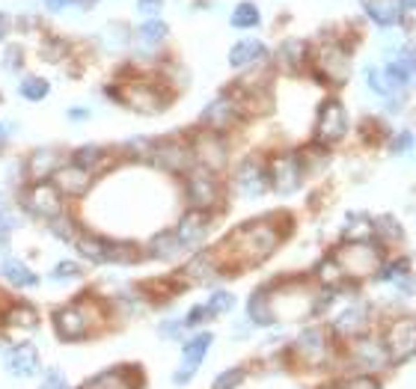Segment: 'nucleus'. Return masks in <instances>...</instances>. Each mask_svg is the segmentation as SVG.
Segmentation results:
<instances>
[{
	"label": "nucleus",
	"instance_id": "f257e3e1",
	"mask_svg": "<svg viewBox=\"0 0 416 389\" xmlns=\"http://www.w3.org/2000/svg\"><path fill=\"white\" fill-rule=\"evenodd\" d=\"M283 241V232L271 226L268 220H253L244 223L235 232H229V238L223 241V247L215 250L220 271L223 268H253V264L265 262L268 255L277 250V244Z\"/></svg>",
	"mask_w": 416,
	"mask_h": 389
},
{
	"label": "nucleus",
	"instance_id": "f03ea898",
	"mask_svg": "<svg viewBox=\"0 0 416 389\" xmlns=\"http://www.w3.org/2000/svg\"><path fill=\"white\" fill-rule=\"evenodd\" d=\"M95 300H89V294H81L72 303L60 306L54 312V333L60 342H86L93 339L98 315H95Z\"/></svg>",
	"mask_w": 416,
	"mask_h": 389
},
{
	"label": "nucleus",
	"instance_id": "7ed1b4c3",
	"mask_svg": "<svg viewBox=\"0 0 416 389\" xmlns=\"http://www.w3.org/2000/svg\"><path fill=\"white\" fill-rule=\"evenodd\" d=\"M75 247L93 264H131L140 259V250L134 247V244L95 235V232H81V235L75 238Z\"/></svg>",
	"mask_w": 416,
	"mask_h": 389
},
{
	"label": "nucleus",
	"instance_id": "20e7f679",
	"mask_svg": "<svg viewBox=\"0 0 416 389\" xmlns=\"http://www.w3.org/2000/svg\"><path fill=\"white\" fill-rule=\"evenodd\" d=\"M185 196L190 208L197 211H208L217 208V203L223 199V187H220V179L211 170H206V166H194L190 173H185Z\"/></svg>",
	"mask_w": 416,
	"mask_h": 389
},
{
	"label": "nucleus",
	"instance_id": "39448f33",
	"mask_svg": "<svg viewBox=\"0 0 416 389\" xmlns=\"http://www.w3.org/2000/svg\"><path fill=\"white\" fill-rule=\"evenodd\" d=\"M21 205L30 217L48 220V223L63 217V193L54 187V182H30L27 191L21 193Z\"/></svg>",
	"mask_w": 416,
	"mask_h": 389
},
{
	"label": "nucleus",
	"instance_id": "423d86ee",
	"mask_svg": "<svg viewBox=\"0 0 416 389\" xmlns=\"http://www.w3.org/2000/svg\"><path fill=\"white\" fill-rule=\"evenodd\" d=\"M333 259L345 276H369L380 268L378 247L375 244H366V241H348L342 250L333 253Z\"/></svg>",
	"mask_w": 416,
	"mask_h": 389
},
{
	"label": "nucleus",
	"instance_id": "0eeeda50",
	"mask_svg": "<svg viewBox=\"0 0 416 389\" xmlns=\"http://www.w3.org/2000/svg\"><path fill=\"white\" fill-rule=\"evenodd\" d=\"M158 170L164 173H173V175H185L194 170V152H190V146H185V143L178 140H152V149H149V158Z\"/></svg>",
	"mask_w": 416,
	"mask_h": 389
},
{
	"label": "nucleus",
	"instance_id": "6e6552de",
	"mask_svg": "<svg viewBox=\"0 0 416 389\" xmlns=\"http://www.w3.org/2000/svg\"><path fill=\"white\" fill-rule=\"evenodd\" d=\"M116 98L125 107L137 110V113H161V110H167V93H161L158 86H155L152 81H131V84H122V90L114 93Z\"/></svg>",
	"mask_w": 416,
	"mask_h": 389
},
{
	"label": "nucleus",
	"instance_id": "1a4fd4ad",
	"mask_svg": "<svg viewBox=\"0 0 416 389\" xmlns=\"http://www.w3.org/2000/svg\"><path fill=\"white\" fill-rule=\"evenodd\" d=\"M384 348L390 363H408L416 357V318H399L387 327Z\"/></svg>",
	"mask_w": 416,
	"mask_h": 389
},
{
	"label": "nucleus",
	"instance_id": "9d476101",
	"mask_svg": "<svg viewBox=\"0 0 416 389\" xmlns=\"http://www.w3.org/2000/svg\"><path fill=\"white\" fill-rule=\"evenodd\" d=\"M300 182H303V164L298 154H277V158H271V164H268V184L277 193L283 196L295 193Z\"/></svg>",
	"mask_w": 416,
	"mask_h": 389
},
{
	"label": "nucleus",
	"instance_id": "9b49d317",
	"mask_svg": "<svg viewBox=\"0 0 416 389\" xmlns=\"http://www.w3.org/2000/svg\"><path fill=\"white\" fill-rule=\"evenodd\" d=\"M3 369H6L9 377H15V381H30V377H39L42 374V357H39L36 344H30V342L13 344V348L3 354Z\"/></svg>",
	"mask_w": 416,
	"mask_h": 389
},
{
	"label": "nucleus",
	"instance_id": "f8f14e48",
	"mask_svg": "<svg viewBox=\"0 0 416 389\" xmlns=\"http://www.w3.org/2000/svg\"><path fill=\"white\" fill-rule=\"evenodd\" d=\"M345 131H348V113L342 102H336V98L324 102L316 116V140L321 146H330V143H339L345 137Z\"/></svg>",
	"mask_w": 416,
	"mask_h": 389
},
{
	"label": "nucleus",
	"instance_id": "ddd939ff",
	"mask_svg": "<svg viewBox=\"0 0 416 389\" xmlns=\"http://www.w3.org/2000/svg\"><path fill=\"white\" fill-rule=\"evenodd\" d=\"M295 357L307 365V369H318L330 360V339L321 327H307L295 339Z\"/></svg>",
	"mask_w": 416,
	"mask_h": 389
},
{
	"label": "nucleus",
	"instance_id": "4468645a",
	"mask_svg": "<svg viewBox=\"0 0 416 389\" xmlns=\"http://www.w3.org/2000/svg\"><path fill=\"white\" fill-rule=\"evenodd\" d=\"M211 342H215V336H211V333H197L194 339L185 342V348H182V365H178V372L173 374V383L185 386L190 377L197 374V369L202 365V360H206V354H208V348H211Z\"/></svg>",
	"mask_w": 416,
	"mask_h": 389
},
{
	"label": "nucleus",
	"instance_id": "2eb2a0df",
	"mask_svg": "<svg viewBox=\"0 0 416 389\" xmlns=\"http://www.w3.org/2000/svg\"><path fill=\"white\" fill-rule=\"evenodd\" d=\"M81 389H143V374L134 365H114L84 381Z\"/></svg>",
	"mask_w": 416,
	"mask_h": 389
},
{
	"label": "nucleus",
	"instance_id": "dca6fc26",
	"mask_svg": "<svg viewBox=\"0 0 416 389\" xmlns=\"http://www.w3.org/2000/svg\"><path fill=\"white\" fill-rule=\"evenodd\" d=\"M190 152H194L197 166H206V170H211V173H217L220 166L226 164V146H223L217 131H202V134H197Z\"/></svg>",
	"mask_w": 416,
	"mask_h": 389
},
{
	"label": "nucleus",
	"instance_id": "f3484780",
	"mask_svg": "<svg viewBox=\"0 0 416 389\" xmlns=\"http://www.w3.org/2000/svg\"><path fill=\"white\" fill-rule=\"evenodd\" d=\"M208 232H211V214H208V211L190 208L187 214L178 220L176 238H178V244H182V250H194V247H199V244L208 238Z\"/></svg>",
	"mask_w": 416,
	"mask_h": 389
},
{
	"label": "nucleus",
	"instance_id": "a211bd4d",
	"mask_svg": "<svg viewBox=\"0 0 416 389\" xmlns=\"http://www.w3.org/2000/svg\"><path fill=\"white\" fill-rule=\"evenodd\" d=\"M202 125H206L208 131H226V128H232L235 122L241 119V104L235 102V98L226 93V95H220L217 102H211L206 110H202Z\"/></svg>",
	"mask_w": 416,
	"mask_h": 389
},
{
	"label": "nucleus",
	"instance_id": "6ab92c4d",
	"mask_svg": "<svg viewBox=\"0 0 416 389\" xmlns=\"http://www.w3.org/2000/svg\"><path fill=\"white\" fill-rule=\"evenodd\" d=\"M235 187H238V193L247 196V199H256L268 191V166L256 158H247L238 173H235Z\"/></svg>",
	"mask_w": 416,
	"mask_h": 389
},
{
	"label": "nucleus",
	"instance_id": "aec40b11",
	"mask_svg": "<svg viewBox=\"0 0 416 389\" xmlns=\"http://www.w3.org/2000/svg\"><path fill=\"white\" fill-rule=\"evenodd\" d=\"M351 363H354V369H360L363 374H372L390 363V354L384 344L375 339H357L351 344Z\"/></svg>",
	"mask_w": 416,
	"mask_h": 389
},
{
	"label": "nucleus",
	"instance_id": "412c9836",
	"mask_svg": "<svg viewBox=\"0 0 416 389\" xmlns=\"http://www.w3.org/2000/svg\"><path fill=\"white\" fill-rule=\"evenodd\" d=\"M54 187L63 193V199L66 196L81 199V196L89 193V187H93V175H89L86 170H81V166H75V164H69V166L63 164L57 170V175H54Z\"/></svg>",
	"mask_w": 416,
	"mask_h": 389
},
{
	"label": "nucleus",
	"instance_id": "4be33fe9",
	"mask_svg": "<svg viewBox=\"0 0 416 389\" xmlns=\"http://www.w3.org/2000/svg\"><path fill=\"white\" fill-rule=\"evenodd\" d=\"M348 54L339 51L336 45H328V48H321L318 54V60H316V72L324 84H342L345 77H348Z\"/></svg>",
	"mask_w": 416,
	"mask_h": 389
},
{
	"label": "nucleus",
	"instance_id": "5701e85b",
	"mask_svg": "<svg viewBox=\"0 0 416 389\" xmlns=\"http://www.w3.org/2000/svg\"><path fill=\"white\" fill-rule=\"evenodd\" d=\"M60 166H63V154L57 149H36L27 158V175L30 182H45L51 175H57Z\"/></svg>",
	"mask_w": 416,
	"mask_h": 389
},
{
	"label": "nucleus",
	"instance_id": "b1692460",
	"mask_svg": "<svg viewBox=\"0 0 416 389\" xmlns=\"http://www.w3.org/2000/svg\"><path fill=\"white\" fill-rule=\"evenodd\" d=\"M0 324L9 327V330L30 333V330L39 327V312L27 303V300H15V303H9V309L0 315Z\"/></svg>",
	"mask_w": 416,
	"mask_h": 389
},
{
	"label": "nucleus",
	"instance_id": "393cba45",
	"mask_svg": "<svg viewBox=\"0 0 416 389\" xmlns=\"http://www.w3.org/2000/svg\"><path fill=\"white\" fill-rule=\"evenodd\" d=\"M72 164L86 170L89 175H98L114 164V154H110L107 149H101V146H81V149L72 152Z\"/></svg>",
	"mask_w": 416,
	"mask_h": 389
},
{
	"label": "nucleus",
	"instance_id": "a878e982",
	"mask_svg": "<svg viewBox=\"0 0 416 389\" xmlns=\"http://www.w3.org/2000/svg\"><path fill=\"white\" fill-rule=\"evenodd\" d=\"M378 280L399 285L404 294H408V292L413 294L416 292V280H413V273H410V262L408 259H396V262L380 264V268H378Z\"/></svg>",
	"mask_w": 416,
	"mask_h": 389
},
{
	"label": "nucleus",
	"instance_id": "bb28decb",
	"mask_svg": "<svg viewBox=\"0 0 416 389\" xmlns=\"http://www.w3.org/2000/svg\"><path fill=\"white\" fill-rule=\"evenodd\" d=\"M268 57V48L259 39H244L238 45H232L229 51V65L232 69H250V65L262 63Z\"/></svg>",
	"mask_w": 416,
	"mask_h": 389
},
{
	"label": "nucleus",
	"instance_id": "cd10ccee",
	"mask_svg": "<svg viewBox=\"0 0 416 389\" xmlns=\"http://www.w3.org/2000/svg\"><path fill=\"white\" fill-rule=\"evenodd\" d=\"M247 315H250V321H253L256 327L277 324V315H274V306H271V297H268L265 285L256 288V292L250 294V300H247Z\"/></svg>",
	"mask_w": 416,
	"mask_h": 389
},
{
	"label": "nucleus",
	"instance_id": "c85d7f7f",
	"mask_svg": "<svg viewBox=\"0 0 416 389\" xmlns=\"http://www.w3.org/2000/svg\"><path fill=\"white\" fill-rule=\"evenodd\" d=\"M0 276L15 288H36L39 285V276L33 273V268L24 262H18V259H6L3 264H0Z\"/></svg>",
	"mask_w": 416,
	"mask_h": 389
},
{
	"label": "nucleus",
	"instance_id": "c756f323",
	"mask_svg": "<svg viewBox=\"0 0 416 389\" xmlns=\"http://www.w3.org/2000/svg\"><path fill=\"white\" fill-rule=\"evenodd\" d=\"M366 327V306H348L345 312H339V318L333 321V330L339 333V336H360Z\"/></svg>",
	"mask_w": 416,
	"mask_h": 389
},
{
	"label": "nucleus",
	"instance_id": "7c9ffc66",
	"mask_svg": "<svg viewBox=\"0 0 416 389\" xmlns=\"http://www.w3.org/2000/svg\"><path fill=\"white\" fill-rule=\"evenodd\" d=\"M149 255L152 259H161V262H170L173 255H178L182 253V244H178V238H176V232L173 229H164V232H158L152 241H149Z\"/></svg>",
	"mask_w": 416,
	"mask_h": 389
},
{
	"label": "nucleus",
	"instance_id": "2f4dec72",
	"mask_svg": "<svg viewBox=\"0 0 416 389\" xmlns=\"http://www.w3.org/2000/svg\"><path fill=\"white\" fill-rule=\"evenodd\" d=\"M363 6H366V15L378 27H392L399 21V6L392 0H363Z\"/></svg>",
	"mask_w": 416,
	"mask_h": 389
},
{
	"label": "nucleus",
	"instance_id": "473e14b6",
	"mask_svg": "<svg viewBox=\"0 0 416 389\" xmlns=\"http://www.w3.org/2000/svg\"><path fill=\"white\" fill-rule=\"evenodd\" d=\"M18 93H21V98H27V102H42V98L51 95V84L45 81V77H24V81L18 84Z\"/></svg>",
	"mask_w": 416,
	"mask_h": 389
},
{
	"label": "nucleus",
	"instance_id": "72a5a7b5",
	"mask_svg": "<svg viewBox=\"0 0 416 389\" xmlns=\"http://www.w3.org/2000/svg\"><path fill=\"white\" fill-rule=\"evenodd\" d=\"M229 21H232V27H238V30H250V27H259L262 15H259V6L256 3H238Z\"/></svg>",
	"mask_w": 416,
	"mask_h": 389
},
{
	"label": "nucleus",
	"instance_id": "f704fd0d",
	"mask_svg": "<svg viewBox=\"0 0 416 389\" xmlns=\"http://www.w3.org/2000/svg\"><path fill=\"white\" fill-rule=\"evenodd\" d=\"M300 60H307V45L298 39L283 42V48H279V63H283L286 69H298Z\"/></svg>",
	"mask_w": 416,
	"mask_h": 389
},
{
	"label": "nucleus",
	"instance_id": "c9c22d12",
	"mask_svg": "<svg viewBox=\"0 0 416 389\" xmlns=\"http://www.w3.org/2000/svg\"><path fill=\"white\" fill-rule=\"evenodd\" d=\"M244 377H247L244 365H232V369L220 372V374L215 377V383H211V389H238V386L244 383Z\"/></svg>",
	"mask_w": 416,
	"mask_h": 389
},
{
	"label": "nucleus",
	"instance_id": "e433bc0d",
	"mask_svg": "<svg viewBox=\"0 0 416 389\" xmlns=\"http://www.w3.org/2000/svg\"><path fill=\"white\" fill-rule=\"evenodd\" d=\"M137 36H140L143 45H161L164 36H167V24H164V21H155L152 18V21H146V24L140 27Z\"/></svg>",
	"mask_w": 416,
	"mask_h": 389
},
{
	"label": "nucleus",
	"instance_id": "4c0bfd02",
	"mask_svg": "<svg viewBox=\"0 0 416 389\" xmlns=\"http://www.w3.org/2000/svg\"><path fill=\"white\" fill-rule=\"evenodd\" d=\"M232 306H235V297H232L229 292H215V294L208 297V303H206V309H208V315H211V318L232 312Z\"/></svg>",
	"mask_w": 416,
	"mask_h": 389
},
{
	"label": "nucleus",
	"instance_id": "58836bf2",
	"mask_svg": "<svg viewBox=\"0 0 416 389\" xmlns=\"http://www.w3.org/2000/svg\"><path fill=\"white\" fill-rule=\"evenodd\" d=\"M396 63L401 65V72H404V77H408V84H416V42H408V45L401 48Z\"/></svg>",
	"mask_w": 416,
	"mask_h": 389
},
{
	"label": "nucleus",
	"instance_id": "ea45409f",
	"mask_svg": "<svg viewBox=\"0 0 416 389\" xmlns=\"http://www.w3.org/2000/svg\"><path fill=\"white\" fill-rule=\"evenodd\" d=\"M81 276H84V268L77 262H60L57 268L51 271L54 283H72V280H81Z\"/></svg>",
	"mask_w": 416,
	"mask_h": 389
},
{
	"label": "nucleus",
	"instance_id": "a19ab883",
	"mask_svg": "<svg viewBox=\"0 0 416 389\" xmlns=\"http://www.w3.org/2000/svg\"><path fill=\"white\" fill-rule=\"evenodd\" d=\"M39 389H72L69 381H66V374L63 369H57V365H48L42 374V381H39Z\"/></svg>",
	"mask_w": 416,
	"mask_h": 389
},
{
	"label": "nucleus",
	"instance_id": "79ce46f5",
	"mask_svg": "<svg viewBox=\"0 0 416 389\" xmlns=\"http://www.w3.org/2000/svg\"><path fill=\"white\" fill-rule=\"evenodd\" d=\"M372 229L380 232V235H384L387 241H401V238H404V229H401L392 217H380V220H378V226H372Z\"/></svg>",
	"mask_w": 416,
	"mask_h": 389
},
{
	"label": "nucleus",
	"instance_id": "37998d69",
	"mask_svg": "<svg viewBox=\"0 0 416 389\" xmlns=\"http://www.w3.org/2000/svg\"><path fill=\"white\" fill-rule=\"evenodd\" d=\"M13 229H15V214H13V208H9L6 196L0 193V235H9Z\"/></svg>",
	"mask_w": 416,
	"mask_h": 389
},
{
	"label": "nucleus",
	"instance_id": "c03bdc74",
	"mask_svg": "<svg viewBox=\"0 0 416 389\" xmlns=\"http://www.w3.org/2000/svg\"><path fill=\"white\" fill-rule=\"evenodd\" d=\"M206 321H211V315H208L206 303H202V306H194V309H190V312L182 318V327L194 330V327H199V324H206Z\"/></svg>",
	"mask_w": 416,
	"mask_h": 389
},
{
	"label": "nucleus",
	"instance_id": "a18cd8bd",
	"mask_svg": "<svg viewBox=\"0 0 416 389\" xmlns=\"http://www.w3.org/2000/svg\"><path fill=\"white\" fill-rule=\"evenodd\" d=\"M366 77H369V90H372L375 95H384V98H390L392 93L387 90V84H384V74H380V69H369L366 72Z\"/></svg>",
	"mask_w": 416,
	"mask_h": 389
},
{
	"label": "nucleus",
	"instance_id": "49530a36",
	"mask_svg": "<svg viewBox=\"0 0 416 389\" xmlns=\"http://www.w3.org/2000/svg\"><path fill=\"white\" fill-rule=\"evenodd\" d=\"M413 143H416V137L410 134V131H401V134H399L396 140H392V143H390V152H392V154H401L404 149H410V146H413Z\"/></svg>",
	"mask_w": 416,
	"mask_h": 389
},
{
	"label": "nucleus",
	"instance_id": "de8ad7c7",
	"mask_svg": "<svg viewBox=\"0 0 416 389\" xmlns=\"http://www.w3.org/2000/svg\"><path fill=\"white\" fill-rule=\"evenodd\" d=\"M137 9L143 15H158L164 9V0H137Z\"/></svg>",
	"mask_w": 416,
	"mask_h": 389
},
{
	"label": "nucleus",
	"instance_id": "09e8293b",
	"mask_svg": "<svg viewBox=\"0 0 416 389\" xmlns=\"http://www.w3.org/2000/svg\"><path fill=\"white\" fill-rule=\"evenodd\" d=\"M345 389H380V386H378V381H375V377L363 374V377H354V381L348 383Z\"/></svg>",
	"mask_w": 416,
	"mask_h": 389
},
{
	"label": "nucleus",
	"instance_id": "8fccbe9b",
	"mask_svg": "<svg viewBox=\"0 0 416 389\" xmlns=\"http://www.w3.org/2000/svg\"><path fill=\"white\" fill-rule=\"evenodd\" d=\"M178 330H182V321H164V324H161V336H167V339H170V336H178Z\"/></svg>",
	"mask_w": 416,
	"mask_h": 389
},
{
	"label": "nucleus",
	"instance_id": "3c124183",
	"mask_svg": "<svg viewBox=\"0 0 416 389\" xmlns=\"http://www.w3.org/2000/svg\"><path fill=\"white\" fill-rule=\"evenodd\" d=\"M18 54H21L18 48H9V51H6V63H3V65H6L9 72H15V69H18Z\"/></svg>",
	"mask_w": 416,
	"mask_h": 389
},
{
	"label": "nucleus",
	"instance_id": "603ef678",
	"mask_svg": "<svg viewBox=\"0 0 416 389\" xmlns=\"http://www.w3.org/2000/svg\"><path fill=\"white\" fill-rule=\"evenodd\" d=\"M89 116V110H69V119H77V122H81V119H86Z\"/></svg>",
	"mask_w": 416,
	"mask_h": 389
},
{
	"label": "nucleus",
	"instance_id": "864d4df0",
	"mask_svg": "<svg viewBox=\"0 0 416 389\" xmlns=\"http://www.w3.org/2000/svg\"><path fill=\"white\" fill-rule=\"evenodd\" d=\"M45 3H48L51 9H63L66 3H72V0H45Z\"/></svg>",
	"mask_w": 416,
	"mask_h": 389
},
{
	"label": "nucleus",
	"instance_id": "5fc2aeb1",
	"mask_svg": "<svg viewBox=\"0 0 416 389\" xmlns=\"http://www.w3.org/2000/svg\"><path fill=\"white\" fill-rule=\"evenodd\" d=\"M401 9H416V0H399Z\"/></svg>",
	"mask_w": 416,
	"mask_h": 389
},
{
	"label": "nucleus",
	"instance_id": "6e6d98bb",
	"mask_svg": "<svg viewBox=\"0 0 416 389\" xmlns=\"http://www.w3.org/2000/svg\"><path fill=\"white\" fill-rule=\"evenodd\" d=\"M3 36H6V18L0 15V39H3Z\"/></svg>",
	"mask_w": 416,
	"mask_h": 389
},
{
	"label": "nucleus",
	"instance_id": "4d7b16f0",
	"mask_svg": "<svg viewBox=\"0 0 416 389\" xmlns=\"http://www.w3.org/2000/svg\"><path fill=\"white\" fill-rule=\"evenodd\" d=\"M0 253H6V235H0Z\"/></svg>",
	"mask_w": 416,
	"mask_h": 389
},
{
	"label": "nucleus",
	"instance_id": "13d9d810",
	"mask_svg": "<svg viewBox=\"0 0 416 389\" xmlns=\"http://www.w3.org/2000/svg\"><path fill=\"white\" fill-rule=\"evenodd\" d=\"M324 389H345V386H339V383H330V386H324Z\"/></svg>",
	"mask_w": 416,
	"mask_h": 389
}]
</instances>
